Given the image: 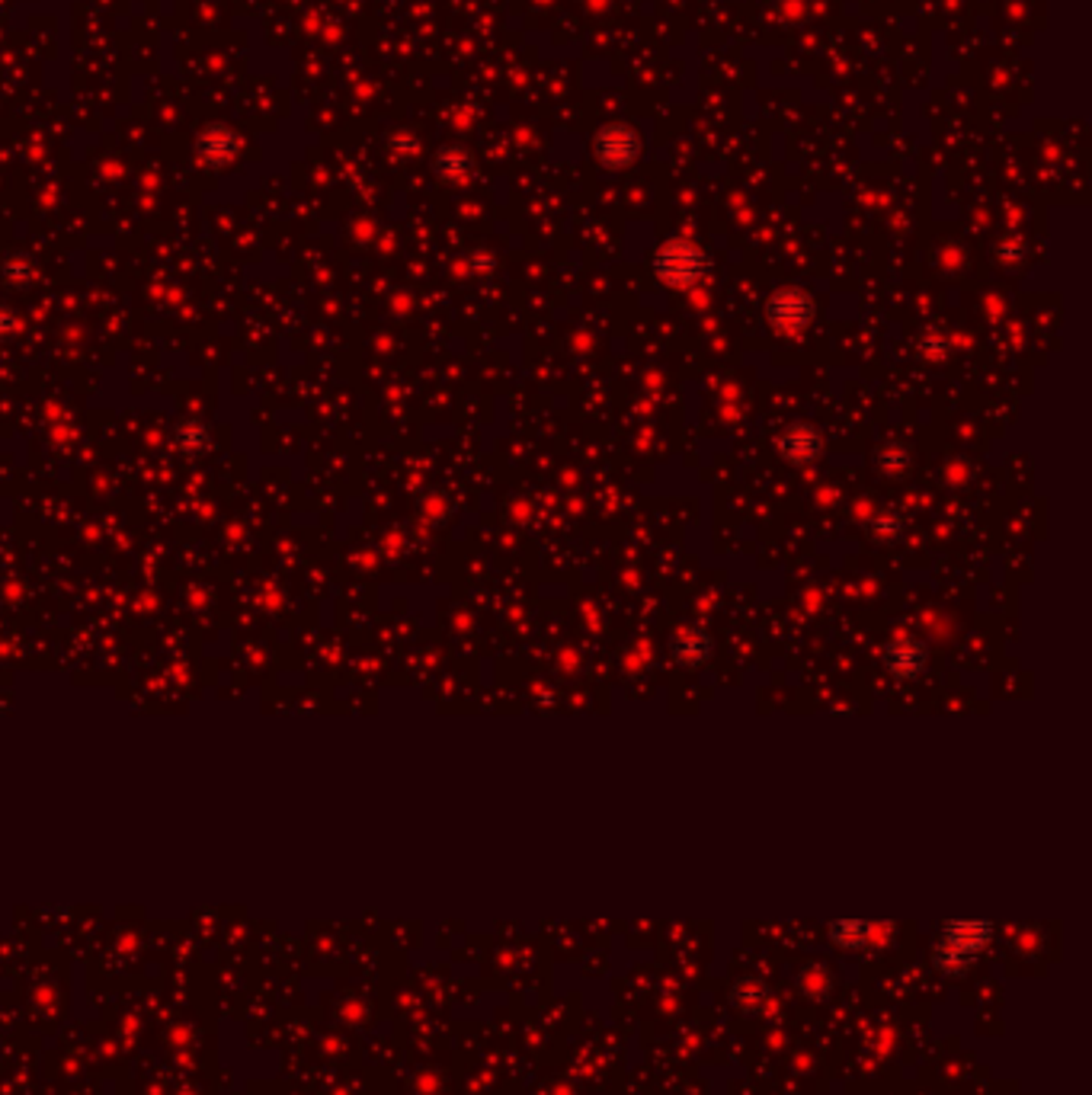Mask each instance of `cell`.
Listing matches in <instances>:
<instances>
[{
  "instance_id": "cell-6",
  "label": "cell",
  "mask_w": 1092,
  "mask_h": 1095,
  "mask_svg": "<svg viewBox=\"0 0 1092 1095\" xmlns=\"http://www.w3.org/2000/svg\"><path fill=\"white\" fill-rule=\"evenodd\" d=\"M680 660H686V663H698V660H705V657H709L712 654V641L709 638H701V634L698 631H689V634H683V641H680Z\"/></svg>"
},
{
  "instance_id": "cell-1",
  "label": "cell",
  "mask_w": 1092,
  "mask_h": 1095,
  "mask_svg": "<svg viewBox=\"0 0 1092 1095\" xmlns=\"http://www.w3.org/2000/svg\"><path fill=\"white\" fill-rule=\"evenodd\" d=\"M701 269H705L701 254L686 240L666 243L657 254V272L669 282V286H689V282H695L701 276Z\"/></svg>"
},
{
  "instance_id": "cell-3",
  "label": "cell",
  "mask_w": 1092,
  "mask_h": 1095,
  "mask_svg": "<svg viewBox=\"0 0 1092 1095\" xmlns=\"http://www.w3.org/2000/svg\"><path fill=\"white\" fill-rule=\"evenodd\" d=\"M596 151H599V157H603L606 164L619 167V164H628L634 154H638V138H634L625 125H612L609 132L599 135Z\"/></svg>"
},
{
  "instance_id": "cell-5",
  "label": "cell",
  "mask_w": 1092,
  "mask_h": 1095,
  "mask_svg": "<svg viewBox=\"0 0 1092 1095\" xmlns=\"http://www.w3.org/2000/svg\"><path fill=\"white\" fill-rule=\"evenodd\" d=\"M782 452L792 458V462H798V465L814 462V458L821 455V439H817V433H810L807 427H795V430H788V436L782 439Z\"/></svg>"
},
{
  "instance_id": "cell-2",
  "label": "cell",
  "mask_w": 1092,
  "mask_h": 1095,
  "mask_svg": "<svg viewBox=\"0 0 1092 1095\" xmlns=\"http://www.w3.org/2000/svg\"><path fill=\"white\" fill-rule=\"evenodd\" d=\"M810 314H814V305H810L804 295L798 292H782L775 295L769 301V321L779 327V330H798L810 321Z\"/></svg>"
},
{
  "instance_id": "cell-4",
  "label": "cell",
  "mask_w": 1092,
  "mask_h": 1095,
  "mask_svg": "<svg viewBox=\"0 0 1092 1095\" xmlns=\"http://www.w3.org/2000/svg\"><path fill=\"white\" fill-rule=\"evenodd\" d=\"M885 663L894 669L897 676H916L926 663V647L920 641H897L888 647Z\"/></svg>"
}]
</instances>
